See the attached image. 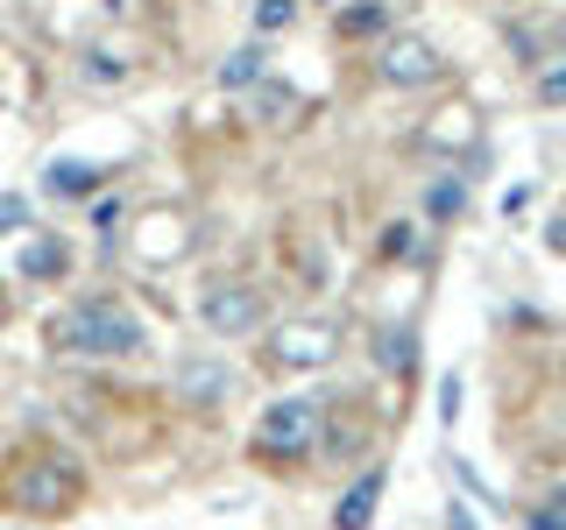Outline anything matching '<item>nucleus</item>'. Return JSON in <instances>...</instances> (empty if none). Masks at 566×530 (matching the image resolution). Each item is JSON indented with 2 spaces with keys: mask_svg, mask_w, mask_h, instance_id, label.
<instances>
[{
  "mask_svg": "<svg viewBox=\"0 0 566 530\" xmlns=\"http://www.w3.org/2000/svg\"><path fill=\"white\" fill-rule=\"evenodd\" d=\"M57 347L93 353V361H120V353L142 347V318L128 305H114V297H85V305H71L57 318Z\"/></svg>",
  "mask_w": 566,
  "mask_h": 530,
  "instance_id": "f257e3e1",
  "label": "nucleus"
},
{
  "mask_svg": "<svg viewBox=\"0 0 566 530\" xmlns=\"http://www.w3.org/2000/svg\"><path fill=\"white\" fill-rule=\"evenodd\" d=\"M318 446V403L312 396H283L255 417V453L270 459H305Z\"/></svg>",
  "mask_w": 566,
  "mask_h": 530,
  "instance_id": "f03ea898",
  "label": "nucleus"
},
{
  "mask_svg": "<svg viewBox=\"0 0 566 530\" xmlns=\"http://www.w3.org/2000/svg\"><path fill=\"white\" fill-rule=\"evenodd\" d=\"M85 474L71 467V459L57 453H35V467H22V481H14V502L29 509V517H64L71 502H78Z\"/></svg>",
  "mask_w": 566,
  "mask_h": 530,
  "instance_id": "7ed1b4c3",
  "label": "nucleus"
},
{
  "mask_svg": "<svg viewBox=\"0 0 566 530\" xmlns=\"http://www.w3.org/2000/svg\"><path fill=\"white\" fill-rule=\"evenodd\" d=\"M199 318H206V332H220V340H241V332L262 326V290L255 283H212L199 297Z\"/></svg>",
  "mask_w": 566,
  "mask_h": 530,
  "instance_id": "20e7f679",
  "label": "nucleus"
},
{
  "mask_svg": "<svg viewBox=\"0 0 566 530\" xmlns=\"http://www.w3.org/2000/svg\"><path fill=\"white\" fill-rule=\"evenodd\" d=\"M376 71H382V85H432L439 78V50L424 43V35H389L376 50Z\"/></svg>",
  "mask_w": 566,
  "mask_h": 530,
  "instance_id": "39448f33",
  "label": "nucleus"
},
{
  "mask_svg": "<svg viewBox=\"0 0 566 530\" xmlns=\"http://www.w3.org/2000/svg\"><path fill=\"white\" fill-rule=\"evenodd\" d=\"M382 488H389V467H368L361 481H354V488L340 495V509H333V530H368V523H376Z\"/></svg>",
  "mask_w": 566,
  "mask_h": 530,
  "instance_id": "423d86ee",
  "label": "nucleus"
},
{
  "mask_svg": "<svg viewBox=\"0 0 566 530\" xmlns=\"http://www.w3.org/2000/svg\"><path fill=\"white\" fill-rule=\"evenodd\" d=\"M326 353H333V332L326 326H283L276 347H270V361L276 368H318Z\"/></svg>",
  "mask_w": 566,
  "mask_h": 530,
  "instance_id": "0eeeda50",
  "label": "nucleus"
},
{
  "mask_svg": "<svg viewBox=\"0 0 566 530\" xmlns=\"http://www.w3.org/2000/svg\"><path fill=\"white\" fill-rule=\"evenodd\" d=\"M177 389H185L191 403H227V389H234V368H227V361H206V353H191V361H177Z\"/></svg>",
  "mask_w": 566,
  "mask_h": 530,
  "instance_id": "6e6552de",
  "label": "nucleus"
},
{
  "mask_svg": "<svg viewBox=\"0 0 566 530\" xmlns=\"http://www.w3.org/2000/svg\"><path fill=\"white\" fill-rule=\"evenodd\" d=\"M43 184L57 191V199H93V191H99V163H85V156H57Z\"/></svg>",
  "mask_w": 566,
  "mask_h": 530,
  "instance_id": "1a4fd4ad",
  "label": "nucleus"
},
{
  "mask_svg": "<svg viewBox=\"0 0 566 530\" xmlns=\"http://www.w3.org/2000/svg\"><path fill=\"white\" fill-rule=\"evenodd\" d=\"M64 262H71V255H64V241H50V234H43V241H29L22 255H14V269H22L29 283H57V276H64Z\"/></svg>",
  "mask_w": 566,
  "mask_h": 530,
  "instance_id": "9d476101",
  "label": "nucleus"
},
{
  "mask_svg": "<svg viewBox=\"0 0 566 530\" xmlns=\"http://www.w3.org/2000/svg\"><path fill=\"white\" fill-rule=\"evenodd\" d=\"M262 78H270V50L262 43H241L234 57L220 64V85H262Z\"/></svg>",
  "mask_w": 566,
  "mask_h": 530,
  "instance_id": "9b49d317",
  "label": "nucleus"
},
{
  "mask_svg": "<svg viewBox=\"0 0 566 530\" xmlns=\"http://www.w3.org/2000/svg\"><path fill=\"white\" fill-rule=\"evenodd\" d=\"M382 22H389L382 0H354V8H340V35H376Z\"/></svg>",
  "mask_w": 566,
  "mask_h": 530,
  "instance_id": "f8f14e48",
  "label": "nucleus"
},
{
  "mask_svg": "<svg viewBox=\"0 0 566 530\" xmlns=\"http://www.w3.org/2000/svg\"><path fill=\"white\" fill-rule=\"evenodd\" d=\"M297 22V0H255V35H283Z\"/></svg>",
  "mask_w": 566,
  "mask_h": 530,
  "instance_id": "ddd939ff",
  "label": "nucleus"
},
{
  "mask_svg": "<svg viewBox=\"0 0 566 530\" xmlns=\"http://www.w3.org/2000/svg\"><path fill=\"white\" fill-rule=\"evenodd\" d=\"M85 78H93V85H120V78H128V64H120L114 50H93V57H85Z\"/></svg>",
  "mask_w": 566,
  "mask_h": 530,
  "instance_id": "4468645a",
  "label": "nucleus"
},
{
  "mask_svg": "<svg viewBox=\"0 0 566 530\" xmlns=\"http://www.w3.org/2000/svg\"><path fill=\"white\" fill-rule=\"evenodd\" d=\"M424 212H432V220H453V212H460V184H453V177L424 191Z\"/></svg>",
  "mask_w": 566,
  "mask_h": 530,
  "instance_id": "2eb2a0df",
  "label": "nucleus"
},
{
  "mask_svg": "<svg viewBox=\"0 0 566 530\" xmlns=\"http://www.w3.org/2000/svg\"><path fill=\"white\" fill-rule=\"evenodd\" d=\"M538 99L545 106H566V64H545L538 71Z\"/></svg>",
  "mask_w": 566,
  "mask_h": 530,
  "instance_id": "dca6fc26",
  "label": "nucleus"
},
{
  "mask_svg": "<svg viewBox=\"0 0 566 530\" xmlns=\"http://www.w3.org/2000/svg\"><path fill=\"white\" fill-rule=\"evenodd\" d=\"M382 368H411V332H382Z\"/></svg>",
  "mask_w": 566,
  "mask_h": 530,
  "instance_id": "f3484780",
  "label": "nucleus"
},
{
  "mask_svg": "<svg viewBox=\"0 0 566 530\" xmlns=\"http://www.w3.org/2000/svg\"><path fill=\"white\" fill-rule=\"evenodd\" d=\"M531 530H566V502L553 495V509H531Z\"/></svg>",
  "mask_w": 566,
  "mask_h": 530,
  "instance_id": "a211bd4d",
  "label": "nucleus"
},
{
  "mask_svg": "<svg viewBox=\"0 0 566 530\" xmlns=\"http://www.w3.org/2000/svg\"><path fill=\"white\" fill-rule=\"evenodd\" d=\"M22 220H29L22 199H0V234H22Z\"/></svg>",
  "mask_w": 566,
  "mask_h": 530,
  "instance_id": "6ab92c4d",
  "label": "nucleus"
},
{
  "mask_svg": "<svg viewBox=\"0 0 566 530\" xmlns=\"http://www.w3.org/2000/svg\"><path fill=\"white\" fill-rule=\"evenodd\" d=\"M439 417H447V424L460 417V375H447V396H439Z\"/></svg>",
  "mask_w": 566,
  "mask_h": 530,
  "instance_id": "aec40b11",
  "label": "nucleus"
},
{
  "mask_svg": "<svg viewBox=\"0 0 566 530\" xmlns=\"http://www.w3.org/2000/svg\"><path fill=\"white\" fill-rule=\"evenodd\" d=\"M545 247H553V255H566V220H553V226H545Z\"/></svg>",
  "mask_w": 566,
  "mask_h": 530,
  "instance_id": "412c9836",
  "label": "nucleus"
},
{
  "mask_svg": "<svg viewBox=\"0 0 566 530\" xmlns=\"http://www.w3.org/2000/svg\"><path fill=\"white\" fill-rule=\"evenodd\" d=\"M559 502H566V488H559Z\"/></svg>",
  "mask_w": 566,
  "mask_h": 530,
  "instance_id": "4be33fe9",
  "label": "nucleus"
}]
</instances>
